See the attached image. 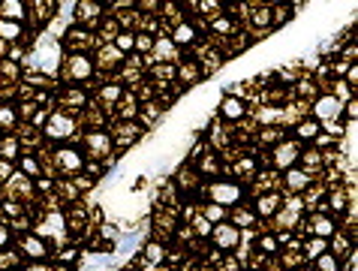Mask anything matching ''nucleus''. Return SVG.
Returning a JSON list of instances; mask_svg holds the SVG:
<instances>
[{"label": "nucleus", "instance_id": "obj_1", "mask_svg": "<svg viewBox=\"0 0 358 271\" xmlns=\"http://www.w3.org/2000/svg\"><path fill=\"white\" fill-rule=\"evenodd\" d=\"M72 130H75V124H72V118L69 115H51L48 118V124H45V136H51V139H69L72 136Z\"/></svg>", "mask_w": 358, "mask_h": 271}, {"label": "nucleus", "instance_id": "obj_2", "mask_svg": "<svg viewBox=\"0 0 358 271\" xmlns=\"http://www.w3.org/2000/svg\"><path fill=\"white\" fill-rule=\"evenodd\" d=\"M211 235H214V241H217L220 250H232V247H238V241H241V229H238L235 223H220Z\"/></svg>", "mask_w": 358, "mask_h": 271}, {"label": "nucleus", "instance_id": "obj_3", "mask_svg": "<svg viewBox=\"0 0 358 271\" xmlns=\"http://www.w3.org/2000/svg\"><path fill=\"white\" fill-rule=\"evenodd\" d=\"M208 190H211V199H214L217 205H235V202L241 199V187H238V184H220V181H217V184H211Z\"/></svg>", "mask_w": 358, "mask_h": 271}, {"label": "nucleus", "instance_id": "obj_4", "mask_svg": "<svg viewBox=\"0 0 358 271\" xmlns=\"http://www.w3.org/2000/svg\"><path fill=\"white\" fill-rule=\"evenodd\" d=\"M90 72H93L90 57H84V54H72V57H69V63H66V75H69L72 81H84Z\"/></svg>", "mask_w": 358, "mask_h": 271}, {"label": "nucleus", "instance_id": "obj_5", "mask_svg": "<svg viewBox=\"0 0 358 271\" xmlns=\"http://www.w3.org/2000/svg\"><path fill=\"white\" fill-rule=\"evenodd\" d=\"M295 160H298V142H283L274 148V166L277 169H292Z\"/></svg>", "mask_w": 358, "mask_h": 271}, {"label": "nucleus", "instance_id": "obj_6", "mask_svg": "<svg viewBox=\"0 0 358 271\" xmlns=\"http://www.w3.org/2000/svg\"><path fill=\"white\" fill-rule=\"evenodd\" d=\"M340 100L337 97H322V100H316V106H313V112H316V121H331L337 112H340Z\"/></svg>", "mask_w": 358, "mask_h": 271}, {"label": "nucleus", "instance_id": "obj_7", "mask_svg": "<svg viewBox=\"0 0 358 271\" xmlns=\"http://www.w3.org/2000/svg\"><path fill=\"white\" fill-rule=\"evenodd\" d=\"M75 18H78L81 24H93V21L99 18V3H96V0H81V3L75 6Z\"/></svg>", "mask_w": 358, "mask_h": 271}, {"label": "nucleus", "instance_id": "obj_8", "mask_svg": "<svg viewBox=\"0 0 358 271\" xmlns=\"http://www.w3.org/2000/svg\"><path fill=\"white\" fill-rule=\"evenodd\" d=\"M220 115H223L226 121H238V118H244V103H241L238 97H226V100L220 103Z\"/></svg>", "mask_w": 358, "mask_h": 271}, {"label": "nucleus", "instance_id": "obj_9", "mask_svg": "<svg viewBox=\"0 0 358 271\" xmlns=\"http://www.w3.org/2000/svg\"><path fill=\"white\" fill-rule=\"evenodd\" d=\"M21 247H24V253H27V256H33V259H45V253H48L45 241H42V238H36V235H24Z\"/></svg>", "mask_w": 358, "mask_h": 271}, {"label": "nucleus", "instance_id": "obj_10", "mask_svg": "<svg viewBox=\"0 0 358 271\" xmlns=\"http://www.w3.org/2000/svg\"><path fill=\"white\" fill-rule=\"evenodd\" d=\"M57 163H60L63 172H78V169H81V157H78V151H72V148H63V151L57 154Z\"/></svg>", "mask_w": 358, "mask_h": 271}, {"label": "nucleus", "instance_id": "obj_11", "mask_svg": "<svg viewBox=\"0 0 358 271\" xmlns=\"http://www.w3.org/2000/svg\"><path fill=\"white\" fill-rule=\"evenodd\" d=\"M0 15L6 21H21L24 18V3L21 0H0Z\"/></svg>", "mask_w": 358, "mask_h": 271}, {"label": "nucleus", "instance_id": "obj_12", "mask_svg": "<svg viewBox=\"0 0 358 271\" xmlns=\"http://www.w3.org/2000/svg\"><path fill=\"white\" fill-rule=\"evenodd\" d=\"M63 42H66L69 48H81V45L87 48V45H90V33H87V30H81V27H69V30H66V36H63Z\"/></svg>", "mask_w": 358, "mask_h": 271}, {"label": "nucleus", "instance_id": "obj_13", "mask_svg": "<svg viewBox=\"0 0 358 271\" xmlns=\"http://www.w3.org/2000/svg\"><path fill=\"white\" fill-rule=\"evenodd\" d=\"M84 145H87V148H93L99 157H105V154H108V148H111V139H108L105 133H90V136H84Z\"/></svg>", "mask_w": 358, "mask_h": 271}, {"label": "nucleus", "instance_id": "obj_14", "mask_svg": "<svg viewBox=\"0 0 358 271\" xmlns=\"http://www.w3.org/2000/svg\"><path fill=\"white\" fill-rule=\"evenodd\" d=\"M286 184H289V190H304L307 184H310V175L307 172H298V169H286Z\"/></svg>", "mask_w": 358, "mask_h": 271}, {"label": "nucleus", "instance_id": "obj_15", "mask_svg": "<svg viewBox=\"0 0 358 271\" xmlns=\"http://www.w3.org/2000/svg\"><path fill=\"white\" fill-rule=\"evenodd\" d=\"M313 232H316L319 238H328V235H334V223H331L328 217L316 214V217H313Z\"/></svg>", "mask_w": 358, "mask_h": 271}, {"label": "nucleus", "instance_id": "obj_16", "mask_svg": "<svg viewBox=\"0 0 358 271\" xmlns=\"http://www.w3.org/2000/svg\"><path fill=\"white\" fill-rule=\"evenodd\" d=\"M193 39H196L193 24H178V27H175V42H178V45H190Z\"/></svg>", "mask_w": 358, "mask_h": 271}, {"label": "nucleus", "instance_id": "obj_17", "mask_svg": "<svg viewBox=\"0 0 358 271\" xmlns=\"http://www.w3.org/2000/svg\"><path fill=\"white\" fill-rule=\"evenodd\" d=\"M277 208H280V196L277 193H268V196L259 199V214H274Z\"/></svg>", "mask_w": 358, "mask_h": 271}, {"label": "nucleus", "instance_id": "obj_18", "mask_svg": "<svg viewBox=\"0 0 358 271\" xmlns=\"http://www.w3.org/2000/svg\"><path fill=\"white\" fill-rule=\"evenodd\" d=\"M0 36H3V39H18V36H21V24L0 18Z\"/></svg>", "mask_w": 358, "mask_h": 271}, {"label": "nucleus", "instance_id": "obj_19", "mask_svg": "<svg viewBox=\"0 0 358 271\" xmlns=\"http://www.w3.org/2000/svg\"><path fill=\"white\" fill-rule=\"evenodd\" d=\"M145 259L148 262H163L166 259V247L163 244H148L145 247Z\"/></svg>", "mask_w": 358, "mask_h": 271}, {"label": "nucleus", "instance_id": "obj_20", "mask_svg": "<svg viewBox=\"0 0 358 271\" xmlns=\"http://www.w3.org/2000/svg\"><path fill=\"white\" fill-rule=\"evenodd\" d=\"M298 136H301V139L319 136V121H304V124H298Z\"/></svg>", "mask_w": 358, "mask_h": 271}, {"label": "nucleus", "instance_id": "obj_21", "mask_svg": "<svg viewBox=\"0 0 358 271\" xmlns=\"http://www.w3.org/2000/svg\"><path fill=\"white\" fill-rule=\"evenodd\" d=\"M316 268L319 271H337V259L331 253H319L316 256Z\"/></svg>", "mask_w": 358, "mask_h": 271}, {"label": "nucleus", "instance_id": "obj_22", "mask_svg": "<svg viewBox=\"0 0 358 271\" xmlns=\"http://www.w3.org/2000/svg\"><path fill=\"white\" fill-rule=\"evenodd\" d=\"M136 45V36L133 33H117V39H114V48L117 51H130Z\"/></svg>", "mask_w": 358, "mask_h": 271}, {"label": "nucleus", "instance_id": "obj_23", "mask_svg": "<svg viewBox=\"0 0 358 271\" xmlns=\"http://www.w3.org/2000/svg\"><path fill=\"white\" fill-rule=\"evenodd\" d=\"M205 220H208V223H220V220H223V205L211 202V205L205 208Z\"/></svg>", "mask_w": 358, "mask_h": 271}, {"label": "nucleus", "instance_id": "obj_24", "mask_svg": "<svg viewBox=\"0 0 358 271\" xmlns=\"http://www.w3.org/2000/svg\"><path fill=\"white\" fill-rule=\"evenodd\" d=\"M21 172H24V175H36V172H39L36 157H21Z\"/></svg>", "mask_w": 358, "mask_h": 271}, {"label": "nucleus", "instance_id": "obj_25", "mask_svg": "<svg viewBox=\"0 0 358 271\" xmlns=\"http://www.w3.org/2000/svg\"><path fill=\"white\" fill-rule=\"evenodd\" d=\"M15 124V112L9 106H0V127H12Z\"/></svg>", "mask_w": 358, "mask_h": 271}, {"label": "nucleus", "instance_id": "obj_26", "mask_svg": "<svg viewBox=\"0 0 358 271\" xmlns=\"http://www.w3.org/2000/svg\"><path fill=\"white\" fill-rule=\"evenodd\" d=\"M117 97H124V91H121L117 84H108V87H102V100H108V103H114Z\"/></svg>", "mask_w": 358, "mask_h": 271}, {"label": "nucleus", "instance_id": "obj_27", "mask_svg": "<svg viewBox=\"0 0 358 271\" xmlns=\"http://www.w3.org/2000/svg\"><path fill=\"white\" fill-rule=\"evenodd\" d=\"M307 253H310L313 259H316L319 253H325V238H319V241H310V244H307Z\"/></svg>", "mask_w": 358, "mask_h": 271}, {"label": "nucleus", "instance_id": "obj_28", "mask_svg": "<svg viewBox=\"0 0 358 271\" xmlns=\"http://www.w3.org/2000/svg\"><path fill=\"white\" fill-rule=\"evenodd\" d=\"M268 15H271V12H268V9H259V12H253V24H256V27H265V24H268V21H271V18H268Z\"/></svg>", "mask_w": 358, "mask_h": 271}, {"label": "nucleus", "instance_id": "obj_29", "mask_svg": "<svg viewBox=\"0 0 358 271\" xmlns=\"http://www.w3.org/2000/svg\"><path fill=\"white\" fill-rule=\"evenodd\" d=\"M0 151H3L6 157H15V151H18V142H15V139H6V142L0 145Z\"/></svg>", "mask_w": 358, "mask_h": 271}, {"label": "nucleus", "instance_id": "obj_30", "mask_svg": "<svg viewBox=\"0 0 358 271\" xmlns=\"http://www.w3.org/2000/svg\"><path fill=\"white\" fill-rule=\"evenodd\" d=\"M304 166H307V169H316V166H319V151H307V154H304Z\"/></svg>", "mask_w": 358, "mask_h": 271}, {"label": "nucleus", "instance_id": "obj_31", "mask_svg": "<svg viewBox=\"0 0 358 271\" xmlns=\"http://www.w3.org/2000/svg\"><path fill=\"white\" fill-rule=\"evenodd\" d=\"M151 45H154V42H151V36H145V33H142V36H136V45H133V48H139V51H148Z\"/></svg>", "mask_w": 358, "mask_h": 271}, {"label": "nucleus", "instance_id": "obj_32", "mask_svg": "<svg viewBox=\"0 0 358 271\" xmlns=\"http://www.w3.org/2000/svg\"><path fill=\"white\" fill-rule=\"evenodd\" d=\"M157 54H160V57H172V42L160 39V42H157Z\"/></svg>", "mask_w": 358, "mask_h": 271}, {"label": "nucleus", "instance_id": "obj_33", "mask_svg": "<svg viewBox=\"0 0 358 271\" xmlns=\"http://www.w3.org/2000/svg\"><path fill=\"white\" fill-rule=\"evenodd\" d=\"M9 265H18V256L15 253H0V268H9Z\"/></svg>", "mask_w": 358, "mask_h": 271}, {"label": "nucleus", "instance_id": "obj_34", "mask_svg": "<svg viewBox=\"0 0 358 271\" xmlns=\"http://www.w3.org/2000/svg\"><path fill=\"white\" fill-rule=\"evenodd\" d=\"M277 136H280V130H274V127H265L262 130V142H274Z\"/></svg>", "mask_w": 358, "mask_h": 271}, {"label": "nucleus", "instance_id": "obj_35", "mask_svg": "<svg viewBox=\"0 0 358 271\" xmlns=\"http://www.w3.org/2000/svg\"><path fill=\"white\" fill-rule=\"evenodd\" d=\"M117 57V48H102V54H99V60H114Z\"/></svg>", "mask_w": 358, "mask_h": 271}, {"label": "nucleus", "instance_id": "obj_36", "mask_svg": "<svg viewBox=\"0 0 358 271\" xmlns=\"http://www.w3.org/2000/svg\"><path fill=\"white\" fill-rule=\"evenodd\" d=\"M334 97H337V100H340V103H343V100H346V97H349V87H346V84H343V81H340V84H337V94H334Z\"/></svg>", "mask_w": 358, "mask_h": 271}, {"label": "nucleus", "instance_id": "obj_37", "mask_svg": "<svg viewBox=\"0 0 358 271\" xmlns=\"http://www.w3.org/2000/svg\"><path fill=\"white\" fill-rule=\"evenodd\" d=\"M196 226H199V232H202V235H211V223H208L205 217H202V220H196Z\"/></svg>", "mask_w": 358, "mask_h": 271}, {"label": "nucleus", "instance_id": "obj_38", "mask_svg": "<svg viewBox=\"0 0 358 271\" xmlns=\"http://www.w3.org/2000/svg\"><path fill=\"white\" fill-rule=\"evenodd\" d=\"M346 78H349V84H355V81H358V66H355V63L349 66V75H346Z\"/></svg>", "mask_w": 358, "mask_h": 271}, {"label": "nucleus", "instance_id": "obj_39", "mask_svg": "<svg viewBox=\"0 0 358 271\" xmlns=\"http://www.w3.org/2000/svg\"><path fill=\"white\" fill-rule=\"evenodd\" d=\"M262 247H265V250H274V247H277V241H274V238H262Z\"/></svg>", "mask_w": 358, "mask_h": 271}, {"label": "nucleus", "instance_id": "obj_40", "mask_svg": "<svg viewBox=\"0 0 358 271\" xmlns=\"http://www.w3.org/2000/svg\"><path fill=\"white\" fill-rule=\"evenodd\" d=\"M27 271H51V268H48V265H42V262H39V265L33 262V265H27Z\"/></svg>", "mask_w": 358, "mask_h": 271}, {"label": "nucleus", "instance_id": "obj_41", "mask_svg": "<svg viewBox=\"0 0 358 271\" xmlns=\"http://www.w3.org/2000/svg\"><path fill=\"white\" fill-rule=\"evenodd\" d=\"M346 115H349V121H355V115H358V106H355V103H349V112H346Z\"/></svg>", "mask_w": 358, "mask_h": 271}, {"label": "nucleus", "instance_id": "obj_42", "mask_svg": "<svg viewBox=\"0 0 358 271\" xmlns=\"http://www.w3.org/2000/svg\"><path fill=\"white\" fill-rule=\"evenodd\" d=\"M214 27H217V30H229V21H226V18H220V21H217Z\"/></svg>", "mask_w": 358, "mask_h": 271}, {"label": "nucleus", "instance_id": "obj_43", "mask_svg": "<svg viewBox=\"0 0 358 271\" xmlns=\"http://www.w3.org/2000/svg\"><path fill=\"white\" fill-rule=\"evenodd\" d=\"M6 238H9V232H6V229H3V226H0V247H3V244H6Z\"/></svg>", "mask_w": 358, "mask_h": 271}]
</instances>
